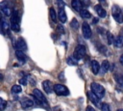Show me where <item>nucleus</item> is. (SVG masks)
Wrapping results in <instances>:
<instances>
[{
    "instance_id": "obj_1",
    "label": "nucleus",
    "mask_w": 123,
    "mask_h": 111,
    "mask_svg": "<svg viewBox=\"0 0 123 111\" xmlns=\"http://www.w3.org/2000/svg\"><path fill=\"white\" fill-rule=\"evenodd\" d=\"M20 19H21V14H20L19 11L14 10L11 15V20H10L11 29L12 31H14V32L20 31Z\"/></svg>"
},
{
    "instance_id": "obj_2",
    "label": "nucleus",
    "mask_w": 123,
    "mask_h": 111,
    "mask_svg": "<svg viewBox=\"0 0 123 111\" xmlns=\"http://www.w3.org/2000/svg\"><path fill=\"white\" fill-rule=\"evenodd\" d=\"M32 97L37 101V104L42 105V106H46L47 105V98L45 97L43 93H41L38 89H34Z\"/></svg>"
},
{
    "instance_id": "obj_3",
    "label": "nucleus",
    "mask_w": 123,
    "mask_h": 111,
    "mask_svg": "<svg viewBox=\"0 0 123 111\" xmlns=\"http://www.w3.org/2000/svg\"><path fill=\"white\" fill-rule=\"evenodd\" d=\"M90 89H91V92H92L95 96H97L99 98H102V97L105 96V89H104V87H103L102 85H100L99 83H95V82L91 83Z\"/></svg>"
},
{
    "instance_id": "obj_4",
    "label": "nucleus",
    "mask_w": 123,
    "mask_h": 111,
    "mask_svg": "<svg viewBox=\"0 0 123 111\" xmlns=\"http://www.w3.org/2000/svg\"><path fill=\"white\" fill-rule=\"evenodd\" d=\"M86 47L84 45H82V44H79V45H77L75 47V50L73 52V57L76 60H80L86 55Z\"/></svg>"
},
{
    "instance_id": "obj_5",
    "label": "nucleus",
    "mask_w": 123,
    "mask_h": 111,
    "mask_svg": "<svg viewBox=\"0 0 123 111\" xmlns=\"http://www.w3.org/2000/svg\"><path fill=\"white\" fill-rule=\"evenodd\" d=\"M54 92L58 96H68L69 95V90L67 89L66 86H64L62 84L54 85Z\"/></svg>"
},
{
    "instance_id": "obj_6",
    "label": "nucleus",
    "mask_w": 123,
    "mask_h": 111,
    "mask_svg": "<svg viewBox=\"0 0 123 111\" xmlns=\"http://www.w3.org/2000/svg\"><path fill=\"white\" fill-rule=\"evenodd\" d=\"M10 28H11L10 22L4 17L0 18V32L2 34H10Z\"/></svg>"
},
{
    "instance_id": "obj_7",
    "label": "nucleus",
    "mask_w": 123,
    "mask_h": 111,
    "mask_svg": "<svg viewBox=\"0 0 123 111\" xmlns=\"http://www.w3.org/2000/svg\"><path fill=\"white\" fill-rule=\"evenodd\" d=\"M112 17L118 23H122L123 22V14L121 13V10L117 6H114L112 8Z\"/></svg>"
},
{
    "instance_id": "obj_8",
    "label": "nucleus",
    "mask_w": 123,
    "mask_h": 111,
    "mask_svg": "<svg viewBox=\"0 0 123 111\" xmlns=\"http://www.w3.org/2000/svg\"><path fill=\"white\" fill-rule=\"evenodd\" d=\"M0 10H1V12H2L6 16H11L12 14V9H11V7L9 6V4H8L7 1L0 3Z\"/></svg>"
},
{
    "instance_id": "obj_9",
    "label": "nucleus",
    "mask_w": 123,
    "mask_h": 111,
    "mask_svg": "<svg viewBox=\"0 0 123 111\" xmlns=\"http://www.w3.org/2000/svg\"><path fill=\"white\" fill-rule=\"evenodd\" d=\"M14 48H16V50H19V51H24L27 49V44H26L23 38L20 37L16 40V42L14 44Z\"/></svg>"
},
{
    "instance_id": "obj_10",
    "label": "nucleus",
    "mask_w": 123,
    "mask_h": 111,
    "mask_svg": "<svg viewBox=\"0 0 123 111\" xmlns=\"http://www.w3.org/2000/svg\"><path fill=\"white\" fill-rule=\"evenodd\" d=\"M82 31H83V35H84L85 39H90V37L92 35V32H91L90 26L88 25L87 22H84L83 23V25H82Z\"/></svg>"
},
{
    "instance_id": "obj_11",
    "label": "nucleus",
    "mask_w": 123,
    "mask_h": 111,
    "mask_svg": "<svg viewBox=\"0 0 123 111\" xmlns=\"http://www.w3.org/2000/svg\"><path fill=\"white\" fill-rule=\"evenodd\" d=\"M42 87H43L44 91H45L47 94H52L53 91H54V86H53L52 82L49 81V80H44V81L42 82Z\"/></svg>"
},
{
    "instance_id": "obj_12",
    "label": "nucleus",
    "mask_w": 123,
    "mask_h": 111,
    "mask_svg": "<svg viewBox=\"0 0 123 111\" xmlns=\"http://www.w3.org/2000/svg\"><path fill=\"white\" fill-rule=\"evenodd\" d=\"M33 105H34V101L31 100L30 98H27V97H23L22 98V100H21V106L24 109L31 108V107H33Z\"/></svg>"
},
{
    "instance_id": "obj_13",
    "label": "nucleus",
    "mask_w": 123,
    "mask_h": 111,
    "mask_svg": "<svg viewBox=\"0 0 123 111\" xmlns=\"http://www.w3.org/2000/svg\"><path fill=\"white\" fill-rule=\"evenodd\" d=\"M87 97H88V98L90 99V101L93 103V104H95L96 106H99V103H100V98L97 97V96H95L91 91H89V92H87Z\"/></svg>"
},
{
    "instance_id": "obj_14",
    "label": "nucleus",
    "mask_w": 123,
    "mask_h": 111,
    "mask_svg": "<svg viewBox=\"0 0 123 111\" xmlns=\"http://www.w3.org/2000/svg\"><path fill=\"white\" fill-rule=\"evenodd\" d=\"M71 6H72V8L75 10V11H77V12H81L83 9V4H82V2L81 1H79V0H73L72 2H71Z\"/></svg>"
},
{
    "instance_id": "obj_15",
    "label": "nucleus",
    "mask_w": 123,
    "mask_h": 111,
    "mask_svg": "<svg viewBox=\"0 0 123 111\" xmlns=\"http://www.w3.org/2000/svg\"><path fill=\"white\" fill-rule=\"evenodd\" d=\"M95 11H96L97 14H98L100 17H106L107 12H106V10H105L103 7H101L100 5H96V6H95Z\"/></svg>"
},
{
    "instance_id": "obj_16",
    "label": "nucleus",
    "mask_w": 123,
    "mask_h": 111,
    "mask_svg": "<svg viewBox=\"0 0 123 111\" xmlns=\"http://www.w3.org/2000/svg\"><path fill=\"white\" fill-rule=\"evenodd\" d=\"M100 65H99V63L96 61V60H93V61H91V70H92V72H93V74H97L98 72H99V70H100Z\"/></svg>"
},
{
    "instance_id": "obj_17",
    "label": "nucleus",
    "mask_w": 123,
    "mask_h": 111,
    "mask_svg": "<svg viewBox=\"0 0 123 111\" xmlns=\"http://www.w3.org/2000/svg\"><path fill=\"white\" fill-rule=\"evenodd\" d=\"M15 56H16V58L18 59V61H20L22 64H24V63L26 62L27 57H26V55L24 54V52H23V51L16 50V51H15Z\"/></svg>"
},
{
    "instance_id": "obj_18",
    "label": "nucleus",
    "mask_w": 123,
    "mask_h": 111,
    "mask_svg": "<svg viewBox=\"0 0 123 111\" xmlns=\"http://www.w3.org/2000/svg\"><path fill=\"white\" fill-rule=\"evenodd\" d=\"M58 17H59V19H60V21H61L62 23H64V22L67 20L66 14H65V12H64L63 9H60L59 14H58Z\"/></svg>"
},
{
    "instance_id": "obj_19",
    "label": "nucleus",
    "mask_w": 123,
    "mask_h": 111,
    "mask_svg": "<svg viewBox=\"0 0 123 111\" xmlns=\"http://www.w3.org/2000/svg\"><path fill=\"white\" fill-rule=\"evenodd\" d=\"M100 69H101V72H102V73H106V72L110 69V63H109V61H107V60L103 61L102 64H101Z\"/></svg>"
},
{
    "instance_id": "obj_20",
    "label": "nucleus",
    "mask_w": 123,
    "mask_h": 111,
    "mask_svg": "<svg viewBox=\"0 0 123 111\" xmlns=\"http://www.w3.org/2000/svg\"><path fill=\"white\" fill-rule=\"evenodd\" d=\"M49 14H50V18L52 19V21H54L56 23L57 22V18H58V14H57V13H56V11H55V9L53 7H51L49 9Z\"/></svg>"
},
{
    "instance_id": "obj_21",
    "label": "nucleus",
    "mask_w": 123,
    "mask_h": 111,
    "mask_svg": "<svg viewBox=\"0 0 123 111\" xmlns=\"http://www.w3.org/2000/svg\"><path fill=\"white\" fill-rule=\"evenodd\" d=\"M114 45L116 47H121L123 46V36H118L116 39H114Z\"/></svg>"
},
{
    "instance_id": "obj_22",
    "label": "nucleus",
    "mask_w": 123,
    "mask_h": 111,
    "mask_svg": "<svg viewBox=\"0 0 123 111\" xmlns=\"http://www.w3.org/2000/svg\"><path fill=\"white\" fill-rule=\"evenodd\" d=\"M11 91H12V94H15V95H17V94H19V93H21V91H22V88H21V86L20 85H13L12 87V89H11Z\"/></svg>"
},
{
    "instance_id": "obj_23",
    "label": "nucleus",
    "mask_w": 123,
    "mask_h": 111,
    "mask_svg": "<svg viewBox=\"0 0 123 111\" xmlns=\"http://www.w3.org/2000/svg\"><path fill=\"white\" fill-rule=\"evenodd\" d=\"M80 14H81V16H82L83 18H89V17L91 16V14H90L87 10H86V9H83V10L80 12Z\"/></svg>"
},
{
    "instance_id": "obj_24",
    "label": "nucleus",
    "mask_w": 123,
    "mask_h": 111,
    "mask_svg": "<svg viewBox=\"0 0 123 111\" xmlns=\"http://www.w3.org/2000/svg\"><path fill=\"white\" fill-rule=\"evenodd\" d=\"M66 62H67V64H68L69 66H76V65L78 64V60H76L73 56L68 57L67 60H66Z\"/></svg>"
},
{
    "instance_id": "obj_25",
    "label": "nucleus",
    "mask_w": 123,
    "mask_h": 111,
    "mask_svg": "<svg viewBox=\"0 0 123 111\" xmlns=\"http://www.w3.org/2000/svg\"><path fill=\"white\" fill-rule=\"evenodd\" d=\"M114 79L116 80V82H117L120 86H123V75H120V74H114Z\"/></svg>"
},
{
    "instance_id": "obj_26",
    "label": "nucleus",
    "mask_w": 123,
    "mask_h": 111,
    "mask_svg": "<svg viewBox=\"0 0 123 111\" xmlns=\"http://www.w3.org/2000/svg\"><path fill=\"white\" fill-rule=\"evenodd\" d=\"M70 26H71L73 29H78V28H79V22H78V20H77L76 18H73V19L71 20V22H70Z\"/></svg>"
},
{
    "instance_id": "obj_27",
    "label": "nucleus",
    "mask_w": 123,
    "mask_h": 111,
    "mask_svg": "<svg viewBox=\"0 0 123 111\" xmlns=\"http://www.w3.org/2000/svg\"><path fill=\"white\" fill-rule=\"evenodd\" d=\"M7 107V101L5 99H3L2 97H0V111L5 110Z\"/></svg>"
},
{
    "instance_id": "obj_28",
    "label": "nucleus",
    "mask_w": 123,
    "mask_h": 111,
    "mask_svg": "<svg viewBox=\"0 0 123 111\" xmlns=\"http://www.w3.org/2000/svg\"><path fill=\"white\" fill-rule=\"evenodd\" d=\"M107 38H108V43H109V44H111L112 42H114L113 36H112L110 32H107Z\"/></svg>"
},
{
    "instance_id": "obj_29",
    "label": "nucleus",
    "mask_w": 123,
    "mask_h": 111,
    "mask_svg": "<svg viewBox=\"0 0 123 111\" xmlns=\"http://www.w3.org/2000/svg\"><path fill=\"white\" fill-rule=\"evenodd\" d=\"M57 31H58L60 34H64L65 29H64V27H63L62 24H59V25L57 26Z\"/></svg>"
},
{
    "instance_id": "obj_30",
    "label": "nucleus",
    "mask_w": 123,
    "mask_h": 111,
    "mask_svg": "<svg viewBox=\"0 0 123 111\" xmlns=\"http://www.w3.org/2000/svg\"><path fill=\"white\" fill-rule=\"evenodd\" d=\"M101 109L102 111H111V108H110V105L108 103H103L101 105Z\"/></svg>"
},
{
    "instance_id": "obj_31",
    "label": "nucleus",
    "mask_w": 123,
    "mask_h": 111,
    "mask_svg": "<svg viewBox=\"0 0 123 111\" xmlns=\"http://www.w3.org/2000/svg\"><path fill=\"white\" fill-rule=\"evenodd\" d=\"M19 83L23 86H26L27 85V77H23V78L19 79Z\"/></svg>"
},
{
    "instance_id": "obj_32",
    "label": "nucleus",
    "mask_w": 123,
    "mask_h": 111,
    "mask_svg": "<svg viewBox=\"0 0 123 111\" xmlns=\"http://www.w3.org/2000/svg\"><path fill=\"white\" fill-rule=\"evenodd\" d=\"M57 3H58V5H59L60 9H63V7H64V2H62V1H58Z\"/></svg>"
},
{
    "instance_id": "obj_33",
    "label": "nucleus",
    "mask_w": 123,
    "mask_h": 111,
    "mask_svg": "<svg viewBox=\"0 0 123 111\" xmlns=\"http://www.w3.org/2000/svg\"><path fill=\"white\" fill-rule=\"evenodd\" d=\"M59 79H60V80L64 81V72H63V71H62V72H61V73L59 74Z\"/></svg>"
},
{
    "instance_id": "obj_34",
    "label": "nucleus",
    "mask_w": 123,
    "mask_h": 111,
    "mask_svg": "<svg viewBox=\"0 0 123 111\" xmlns=\"http://www.w3.org/2000/svg\"><path fill=\"white\" fill-rule=\"evenodd\" d=\"M86 111H95V109L92 106H87L86 107Z\"/></svg>"
},
{
    "instance_id": "obj_35",
    "label": "nucleus",
    "mask_w": 123,
    "mask_h": 111,
    "mask_svg": "<svg viewBox=\"0 0 123 111\" xmlns=\"http://www.w3.org/2000/svg\"><path fill=\"white\" fill-rule=\"evenodd\" d=\"M119 61H120V64L123 66V54L120 56V58H119Z\"/></svg>"
},
{
    "instance_id": "obj_36",
    "label": "nucleus",
    "mask_w": 123,
    "mask_h": 111,
    "mask_svg": "<svg viewBox=\"0 0 123 111\" xmlns=\"http://www.w3.org/2000/svg\"><path fill=\"white\" fill-rule=\"evenodd\" d=\"M92 22L95 24V23H97L98 22V18H93V20H92Z\"/></svg>"
},
{
    "instance_id": "obj_37",
    "label": "nucleus",
    "mask_w": 123,
    "mask_h": 111,
    "mask_svg": "<svg viewBox=\"0 0 123 111\" xmlns=\"http://www.w3.org/2000/svg\"><path fill=\"white\" fill-rule=\"evenodd\" d=\"M2 79H3V75L0 73V80H2Z\"/></svg>"
},
{
    "instance_id": "obj_38",
    "label": "nucleus",
    "mask_w": 123,
    "mask_h": 111,
    "mask_svg": "<svg viewBox=\"0 0 123 111\" xmlns=\"http://www.w3.org/2000/svg\"><path fill=\"white\" fill-rule=\"evenodd\" d=\"M116 111H123V109H118V110H116Z\"/></svg>"
}]
</instances>
